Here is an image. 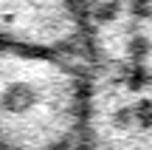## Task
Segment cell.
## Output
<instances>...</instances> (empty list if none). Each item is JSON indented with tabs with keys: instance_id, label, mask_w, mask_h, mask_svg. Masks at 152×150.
I'll use <instances>...</instances> for the list:
<instances>
[]
</instances>
